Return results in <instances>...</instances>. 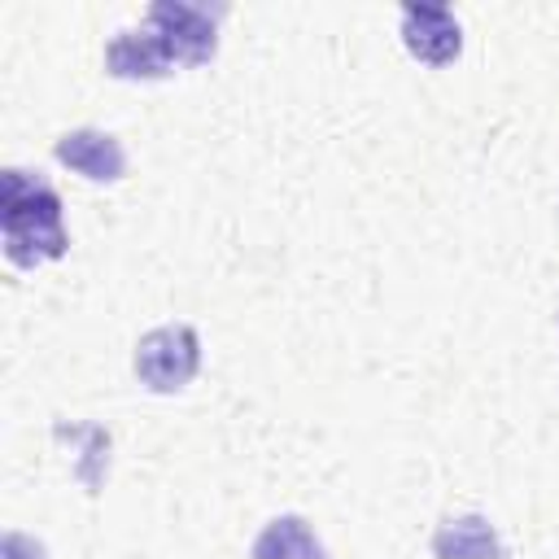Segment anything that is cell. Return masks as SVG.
I'll list each match as a JSON object with an SVG mask.
<instances>
[{"label":"cell","mask_w":559,"mask_h":559,"mask_svg":"<svg viewBox=\"0 0 559 559\" xmlns=\"http://www.w3.org/2000/svg\"><path fill=\"white\" fill-rule=\"evenodd\" d=\"M0 231H4V258L13 266H39L66 253V227H61V197L39 175H26L9 166L0 175Z\"/></svg>","instance_id":"6da1fadb"},{"label":"cell","mask_w":559,"mask_h":559,"mask_svg":"<svg viewBox=\"0 0 559 559\" xmlns=\"http://www.w3.org/2000/svg\"><path fill=\"white\" fill-rule=\"evenodd\" d=\"M201 367V336L188 323H166L140 336L135 345V376L153 393H179Z\"/></svg>","instance_id":"7a4b0ae2"},{"label":"cell","mask_w":559,"mask_h":559,"mask_svg":"<svg viewBox=\"0 0 559 559\" xmlns=\"http://www.w3.org/2000/svg\"><path fill=\"white\" fill-rule=\"evenodd\" d=\"M148 26L166 39L170 57L179 66H205L218 48V22L210 9L188 0H157L148 4Z\"/></svg>","instance_id":"3957f363"},{"label":"cell","mask_w":559,"mask_h":559,"mask_svg":"<svg viewBox=\"0 0 559 559\" xmlns=\"http://www.w3.org/2000/svg\"><path fill=\"white\" fill-rule=\"evenodd\" d=\"M402 44L428 66H450L463 52V26L445 4H402Z\"/></svg>","instance_id":"277c9868"},{"label":"cell","mask_w":559,"mask_h":559,"mask_svg":"<svg viewBox=\"0 0 559 559\" xmlns=\"http://www.w3.org/2000/svg\"><path fill=\"white\" fill-rule=\"evenodd\" d=\"M57 162L70 166L74 175L92 179V183H114L122 179L127 170V153L122 144L109 135V131H96V127H79V131H66L57 144H52Z\"/></svg>","instance_id":"5b68a950"},{"label":"cell","mask_w":559,"mask_h":559,"mask_svg":"<svg viewBox=\"0 0 559 559\" xmlns=\"http://www.w3.org/2000/svg\"><path fill=\"white\" fill-rule=\"evenodd\" d=\"M170 66H175V57L153 26L118 31L105 48V70L114 79H162V74H170Z\"/></svg>","instance_id":"8992f818"},{"label":"cell","mask_w":559,"mask_h":559,"mask_svg":"<svg viewBox=\"0 0 559 559\" xmlns=\"http://www.w3.org/2000/svg\"><path fill=\"white\" fill-rule=\"evenodd\" d=\"M432 555L437 559H507V546L485 515H459L432 533Z\"/></svg>","instance_id":"52a82bcc"},{"label":"cell","mask_w":559,"mask_h":559,"mask_svg":"<svg viewBox=\"0 0 559 559\" xmlns=\"http://www.w3.org/2000/svg\"><path fill=\"white\" fill-rule=\"evenodd\" d=\"M253 559H332V555L323 550V542L310 533V524L301 515H275L258 533Z\"/></svg>","instance_id":"ba28073f"},{"label":"cell","mask_w":559,"mask_h":559,"mask_svg":"<svg viewBox=\"0 0 559 559\" xmlns=\"http://www.w3.org/2000/svg\"><path fill=\"white\" fill-rule=\"evenodd\" d=\"M0 559H48V550H44L35 537H26V533L9 528V533L0 537Z\"/></svg>","instance_id":"9c48e42d"}]
</instances>
